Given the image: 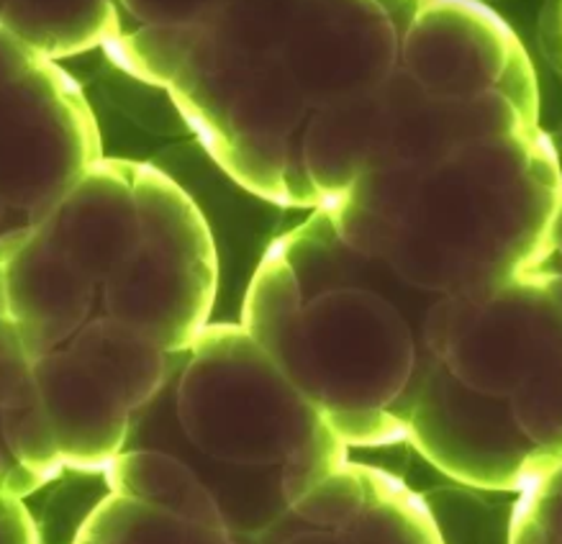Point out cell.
Instances as JSON below:
<instances>
[{"label":"cell","instance_id":"cell-1","mask_svg":"<svg viewBox=\"0 0 562 544\" xmlns=\"http://www.w3.org/2000/svg\"><path fill=\"white\" fill-rule=\"evenodd\" d=\"M562 195L542 128L470 145L424 172L385 264L435 298H483L550 260Z\"/></svg>","mask_w":562,"mask_h":544},{"label":"cell","instance_id":"cell-2","mask_svg":"<svg viewBox=\"0 0 562 544\" xmlns=\"http://www.w3.org/2000/svg\"><path fill=\"white\" fill-rule=\"evenodd\" d=\"M239 327L347 450L406 440L401 408L424 352L391 301L370 291L303 301L291 268L270 247L247 288Z\"/></svg>","mask_w":562,"mask_h":544},{"label":"cell","instance_id":"cell-3","mask_svg":"<svg viewBox=\"0 0 562 544\" xmlns=\"http://www.w3.org/2000/svg\"><path fill=\"white\" fill-rule=\"evenodd\" d=\"M175 417L201 455L237 467H283L326 432L239 324H209L195 339L175 383Z\"/></svg>","mask_w":562,"mask_h":544},{"label":"cell","instance_id":"cell-4","mask_svg":"<svg viewBox=\"0 0 562 544\" xmlns=\"http://www.w3.org/2000/svg\"><path fill=\"white\" fill-rule=\"evenodd\" d=\"M132 183L142 239L103 283L105 311L178 358L191 352L214 311L216 245L203 211L165 170L132 162Z\"/></svg>","mask_w":562,"mask_h":544},{"label":"cell","instance_id":"cell-5","mask_svg":"<svg viewBox=\"0 0 562 544\" xmlns=\"http://www.w3.org/2000/svg\"><path fill=\"white\" fill-rule=\"evenodd\" d=\"M101 134L78 82L0 32V199L42 222L93 168Z\"/></svg>","mask_w":562,"mask_h":544},{"label":"cell","instance_id":"cell-6","mask_svg":"<svg viewBox=\"0 0 562 544\" xmlns=\"http://www.w3.org/2000/svg\"><path fill=\"white\" fill-rule=\"evenodd\" d=\"M422 350L470 388L512 398L562 360V314L531 272L483 298H437L424 314Z\"/></svg>","mask_w":562,"mask_h":544},{"label":"cell","instance_id":"cell-7","mask_svg":"<svg viewBox=\"0 0 562 544\" xmlns=\"http://www.w3.org/2000/svg\"><path fill=\"white\" fill-rule=\"evenodd\" d=\"M401 417L406 440L462 486L521 494L552 465L524 437L508 398L470 388L429 354L419 358Z\"/></svg>","mask_w":562,"mask_h":544},{"label":"cell","instance_id":"cell-8","mask_svg":"<svg viewBox=\"0 0 562 544\" xmlns=\"http://www.w3.org/2000/svg\"><path fill=\"white\" fill-rule=\"evenodd\" d=\"M401 67L431 98L501 93L539 124L535 67L514 29L483 3L424 0L401 32Z\"/></svg>","mask_w":562,"mask_h":544},{"label":"cell","instance_id":"cell-9","mask_svg":"<svg viewBox=\"0 0 562 544\" xmlns=\"http://www.w3.org/2000/svg\"><path fill=\"white\" fill-rule=\"evenodd\" d=\"M278 57L308 111L355 101L401 65V32L375 0L291 3Z\"/></svg>","mask_w":562,"mask_h":544},{"label":"cell","instance_id":"cell-10","mask_svg":"<svg viewBox=\"0 0 562 544\" xmlns=\"http://www.w3.org/2000/svg\"><path fill=\"white\" fill-rule=\"evenodd\" d=\"M95 283L42 224L0 239V316L36 362L86 327Z\"/></svg>","mask_w":562,"mask_h":544},{"label":"cell","instance_id":"cell-11","mask_svg":"<svg viewBox=\"0 0 562 544\" xmlns=\"http://www.w3.org/2000/svg\"><path fill=\"white\" fill-rule=\"evenodd\" d=\"M389 111V165L431 170L470 145L506 139L539 124L501 93L477 98H431L404 67L381 86Z\"/></svg>","mask_w":562,"mask_h":544},{"label":"cell","instance_id":"cell-12","mask_svg":"<svg viewBox=\"0 0 562 544\" xmlns=\"http://www.w3.org/2000/svg\"><path fill=\"white\" fill-rule=\"evenodd\" d=\"M126 450H159L182 460L199 480L209 488L222 511L226 532L234 540L241 536H265L291 517V506L283 496V473L280 467H237L216 463L201 455L186 440L175 417L172 381L147 408L132 417V432Z\"/></svg>","mask_w":562,"mask_h":544},{"label":"cell","instance_id":"cell-13","mask_svg":"<svg viewBox=\"0 0 562 544\" xmlns=\"http://www.w3.org/2000/svg\"><path fill=\"white\" fill-rule=\"evenodd\" d=\"M36 224L90 281L105 283L142 239L132 162L98 160Z\"/></svg>","mask_w":562,"mask_h":544},{"label":"cell","instance_id":"cell-14","mask_svg":"<svg viewBox=\"0 0 562 544\" xmlns=\"http://www.w3.org/2000/svg\"><path fill=\"white\" fill-rule=\"evenodd\" d=\"M34 381L65 467L105 471L126 450L134 413L78 358L67 350L44 354L34 362Z\"/></svg>","mask_w":562,"mask_h":544},{"label":"cell","instance_id":"cell-15","mask_svg":"<svg viewBox=\"0 0 562 544\" xmlns=\"http://www.w3.org/2000/svg\"><path fill=\"white\" fill-rule=\"evenodd\" d=\"M283 257L299 283L303 301L331 291H370L391 301L406 316L422 342V321L435 296L412 288L381 260H370L349 249L334 231L324 208H316L306 224L295 226L270 245ZM424 352V350H422Z\"/></svg>","mask_w":562,"mask_h":544},{"label":"cell","instance_id":"cell-16","mask_svg":"<svg viewBox=\"0 0 562 544\" xmlns=\"http://www.w3.org/2000/svg\"><path fill=\"white\" fill-rule=\"evenodd\" d=\"M389 111L381 86L355 101L311 111L301 157L318 201H337L364 170L389 165Z\"/></svg>","mask_w":562,"mask_h":544},{"label":"cell","instance_id":"cell-17","mask_svg":"<svg viewBox=\"0 0 562 544\" xmlns=\"http://www.w3.org/2000/svg\"><path fill=\"white\" fill-rule=\"evenodd\" d=\"M67 352L109 385L132 413L147 408L175 373V354H167L147 335L111 316L86 324L72 337Z\"/></svg>","mask_w":562,"mask_h":544},{"label":"cell","instance_id":"cell-18","mask_svg":"<svg viewBox=\"0 0 562 544\" xmlns=\"http://www.w3.org/2000/svg\"><path fill=\"white\" fill-rule=\"evenodd\" d=\"M414 165L364 170L337 201L324 203L334 231L349 249L385 262L424 178Z\"/></svg>","mask_w":562,"mask_h":544},{"label":"cell","instance_id":"cell-19","mask_svg":"<svg viewBox=\"0 0 562 544\" xmlns=\"http://www.w3.org/2000/svg\"><path fill=\"white\" fill-rule=\"evenodd\" d=\"M0 32L32 55L65 59L105 47L121 32L119 5L109 0L80 3H3Z\"/></svg>","mask_w":562,"mask_h":544},{"label":"cell","instance_id":"cell-20","mask_svg":"<svg viewBox=\"0 0 562 544\" xmlns=\"http://www.w3.org/2000/svg\"><path fill=\"white\" fill-rule=\"evenodd\" d=\"M111 494L191 524L226 529L222 511L191 467L159 450H124L103 471Z\"/></svg>","mask_w":562,"mask_h":544},{"label":"cell","instance_id":"cell-21","mask_svg":"<svg viewBox=\"0 0 562 544\" xmlns=\"http://www.w3.org/2000/svg\"><path fill=\"white\" fill-rule=\"evenodd\" d=\"M334 534L341 544H445L429 506L375 467H368V496L360 513Z\"/></svg>","mask_w":562,"mask_h":544},{"label":"cell","instance_id":"cell-22","mask_svg":"<svg viewBox=\"0 0 562 544\" xmlns=\"http://www.w3.org/2000/svg\"><path fill=\"white\" fill-rule=\"evenodd\" d=\"M72 544H241L226 529H211L149 506L109 496L88 513Z\"/></svg>","mask_w":562,"mask_h":544},{"label":"cell","instance_id":"cell-23","mask_svg":"<svg viewBox=\"0 0 562 544\" xmlns=\"http://www.w3.org/2000/svg\"><path fill=\"white\" fill-rule=\"evenodd\" d=\"M206 26H142L132 34L119 32L103 49L132 78L170 88L186 70Z\"/></svg>","mask_w":562,"mask_h":544},{"label":"cell","instance_id":"cell-24","mask_svg":"<svg viewBox=\"0 0 562 544\" xmlns=\"http://www.w3.org/2000/svg\"><path fill=\"white\" fill-rule=\"evenodd\" d=\"M0 434L9 452L16 460L19 471L34 486H42L57 478L65 471L63 452H59L55 429L40 404V396L26 404L3 408L0 411Z\"/></svg>","mask_w":562,"mask_h":544},{"label":"cell","instance_id":"cell-25","mask_svg":"<svg viewBox=\"0 0 562 544\" xmlns=\"http://www.w3.org/2000/svg\"><path fill=\"white\" fill-rule=\"evenodd\" d=\"M368 496V465L347 463L318 480L291 506V513L311 529L337 532L360 513Z\"/></svg>","mask_w":562,"mask_h":544},{"label":"cell","instance_id":"cell-26","mask_svg":"<svg viewBox=\"0 0 562 544\" xmlns=\"http://www.w3.org/2000/svg\"><path fill=\"white\" fill-rule=\"evenodd\" d=\"M36 396L40 393H36L32 354L26 352L16 329L0 316V411L26 404Z\"/></svg>","mask_w":562,"mask_h":544},{"label":"cell","instance_id":"cell-27","mask_svg":"<svg viewBox=\"0 0 562 544\" xmlns=\"http://www.w3.org/2000/svg\"><path fill=\"white\" fill-rule=\"evenodd\" d=\"M132 13L144 26H203L216 19L222 3H203V0H128L119 5Z\"/></svg>","mask_w":562,"mask_h":544},{"label":"cell","instance_id":"cell-28","mask_svg":"<svg viewBox=\"0 0 562 544\" xmlns=\"http://www.w3.org/2000/svg\"><path fill=\"white\" fill-rule=\"evenodd\" d=\"M0 544H40L21 498L0 496Z\"/></svg>","mask_w":562,"mask_h":544},{"label":"cell","instance_id":"cell-29","mask_svg":"<svg viewBox=\"0 0 562 544\" xmlns=\"http://www.w3.org/2000/svg\"><path fill=\"white\" fill-rule=\"evenodd\" d=\"M278 544H341V540L334 532H326V529H295L293 534H288L285 540H280Z\"/></svg>","mask_w":562,"mask_h":544},{"label":"cell","instance_id":"cell-30","mask_svg":"<svg viewBox=\"0 0 562 544\" xmlns=\"http://www.w3.org/2000/svg\"><path fill=\"white\" fill-rule=\"evenodd\" d=\"M544 268L562 272V195H560L558 211H554V218L550 226V260H547Z\"/></svg>","mask_w":562,"mask_h":544},{"label":"cell","instance_id":"cell-31","mask_svg":"<svg viewBox=\"0 0 562 544\" xmlns=\"http://www.w3.org/2000/svg\"><path fill=\"white\" fill-rule=\"evenodd\" d=\"M5 460H3V455H0V496H3V483H5Z\"/></svg>","mask_w":562,"mask_h":544},{"label":"cell","instance_id":"cell-32","mask_svg":"<svg viewBox=\"0 0 562 544\" xmlns=\"http://www.w3.org/2000/svg\"><path fill=\"white\" fill-rule=\"evenodd\" d=\"M3 214H5V201L0 199V218H3Z\"/></svg>","mask_w":562,"mask_h":544}]
</instances>
